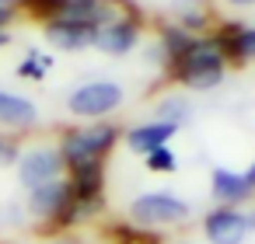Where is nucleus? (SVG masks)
<instances>
[{"label":"nucleus","instance_id":"obj_8","mask_svg":"<svg viewBox=\"0 0 255 244\" xmlns=\"http://www.w3.org/2000/svg\"><path fill=\"white\" fill-rule=\"evenodd\" d=\"M70 202H74V185H70L67 178L25 192V209H28V216H35V220H56V223H63Z\"/></svg>","mask_w":255,"mask_h":244},{"label":"nucleus","instance_id":"obj_18","mask_svg":"<svg viewBox=\"0 0 255 244\" xmlns=\"http://www.w3.org/2000/svg\"><path fill=\"white\" fill-rule=\"evenodd\" d=\"M49 67H53V60H49V56H42L39 49H32V53H28V60L18 67V74H21V77H35V81H39V77H46V70H49Z\"/></svg>","mask_w":255,"mask_h":244},{"label":"nucleus","instance_id":"obj_10","mask_svg":"<svg viewBox=\"0 0 255 244\" xmlns=\"http://www.w3.org/2000/svg\"><path fill=\"white\" fill-rule=\"evenodd\" d=\"M35 126H39V105L28 94L0 87V129L25 133V129H35Z\"/></svg>","mask_w":255,"mask_h":244},{"label":"nucleus","instance_id":"obj_29","mask_svg":"<svg viewBox=\"0 0 255 244\" xmlns=\"http://www.w3.org/2000/svg\"><path fill=\"white\" fill-rule=\"evenodd\" d=\"M105 4H119V0H105Z\"/></svg>","mask_w":255,"mask_h":244},{"label":"nucleus","instance_id":"obj_7","mask_svg":"<svg viewBox=\"0 0 255 244\" xmlns=\"http://www.w3.org/2000/svg\"><path fill=\"white\" fill-rule=\"evenodd\" d=\"M252 220L248 213H241L238 206H217L206 213L203 220V237L206 244H245L252 234Z\"/></svg>","mask_w":255,"mask_h":244},{"label":"nucleus","instance_id":"obj_13","mask_svg":"<svg viewBox=\"0 0 255 244\" xmlns=\"http://www.w3.org/2000/svg\"><path fill=\"white\" fill-rule=\"evenodd\" d=\"M217 42H220L224 56L234 60V63H248V60H255V28H252V25L231 21V25H224V28L217 32Z\"/></svg>","mask_w":255,"mask_h":244},{"label":"nucleus","instance_id":"obj_9","mask_svg":"<svg viewBox=\"0 0 255 244\" xmlns=\"http://www.w3.org/2000/svg\"><path fill=\"white\" fill-rule=\"evenodd\" d=\"M136 46H140V21L136 18H126V14L112 18L95 35V49H102L105 56H116V60L119 56H129Z\"/></svg>","mask_w":255,"mask_h":244},{"label":"nucleus","instance_id":"obj_24","mask_svg":"<svg viewBox=\"0 0 255 244\" xmlns=\"http://www.w3.org/2000/svg\"><path fill=\"white\" fill-rule=\"evenodd\" d=\"M53 244H81V241H70V237H60V241H53Z\"/></svg>","mask_w":255,"mask_h":244},{"label":"nucleus","instance_id":"obj_17","mask_svg":"<svg viewBox=\"0 0 255 244\" xmlns=\"http://www.w3.org/2000/svg\"><path fill=\"white\" fill-rule=\"evenodd\" d=\"M28 220V209L25 202L18 199H7V202H0V230H21Z\"/></svg>","mask_w":255,"mask_h":244},{"label":"nucleus","instance_id":"obj_27","mask_svg":"<svg viewBox=\"0 0 255 244\" xmlns=\"http://www.w3.org/2000/svg\"><path fill=\"white\" fill-rule=\"evenodd\" d=\"M171 244H196V241H171Z\"/></svg>","mask_w":255,"mask_h":244},{"label":"nucleus","instance_id":"obj_11","mask_svg":"<svg viewBox=\"0 0 255 244\" xmlns=\"http://www.w3.org/2000/svg\"><path fill=\"white\" fill-rule=\"evenodd\" d=\"M98 25H81V21H46V39L60 53H84L95 46Z\"/></svg>","mask_w":255,"mask_h":244},{"label":"nucleus","instance_id":"obj_19","mask_svg":"<svg viewBox=\"0 0 255 244\" xmlns=\"http://www.w3.org/2000/svg\"><path fill=\"white\" fill-rule=\"evenodd\" d=\"M178 167V157L168 150V147H161V150H154L150 157H147V171H157V174H168V171H175Z\"/></svg>","mask_w":255,"mask_h":244},{"label":"nucleus","instance_id":"obj_2","mask_svg":"<svg viewBox=\"0 0 255 244\" xmlns=\"http://www.w3.org/2000/svg\"><path fill=\"white\" fill-rule=\"evenodd\" d=\"M126 216L133 227H143V230H171V227H185L192 220V206H189V199H182L171 188H150L129 202Z\"/></svg>","mask_w":255,"mask_h":244},{"label":"nucleus","instance_id":"obj_23","mask_svg":"<svg viewBox=\"0 0 255 244\" xmlns=\"http://www.w3.org/2000/svg\"><path fill=\"white\" fill-rule=\"evenodd\" d=\"M245 178H248V185H252V192H255V164H252V167L245 171Z\"/></svg>","mask_w":255,"mask_h":244},{"label":"nucleus","instance_id":"obj_3","mask_svg":"<svg viewBox=\"0 0 255 244\" xmlns=\"http://www.w3.org/2000/svg\"><path fill=\"white\" fill-rule=\"evenodd\" d=\"M126 101V91L119 81H109V77H98V81H84L77 84L70 94H67V112L74 119H84V122H102L109 115H116Z\"/></svg>","mask_w":255,"mask_h":244},{"label":"nucleus","instance_id":"obj_20","mask_svg":"<svg viewBox=\"0 0 255 244\" xmlns=\"http://www.w3.org/2000/svg\"><path fill=\"white\" fill-rule=\"evenodd\" d=\"M18 154H21V147H18L11 136H0V167L14 164V161H18Z\"/></svg>","mask_w":255,"mask_h":244},{"label":"nucleus","instance_id":"obj_4","mask_svg":"<svg viewBox=\"0 0 255 244\" xmlns=\"http://www.w3.org/2000/svg\"><path fill=\"white\" fill-rule=\"evenodd\" d=\"M116 140H119V129H116V126H109V122H91V126L70 129V133L60 140V154H63L67 167L77 171V167L102 164V157L116 147Z\"/></svg>","mask_w":255,"mask_h":244},{"label":"nucleus","instance_id":"obj_14","mask_svg":"<svg viewBox=\"0 0 255 244\" xmlns=\"http://www.w3.org/2000/svg\"><path fill=\"white\" fill-rule=\"evenodd\" d=\"M210 192H213V199H220V206H238L252 195V185L245 174H238L231 167H217L210 178Z\"/></svg>","mask_w":255,"mask_h":244},{"label":"nucleus","instance_id":"obj_22","mask_svg":"<svg viewBox=\"0 0 255 244\" xmlns=\"http://www.w3.org/2000/svg\"><path fill=\"white\" fill-rule=\"evenodd\" d=\"M224 4L234 11H248V7H255V0H224Z\"/></svg>","mask_w":255,"mask_h":244},{"label":"nucleus","instance_id":"obj_28","mask_svg":"<svg viewBox=\"0 0 255 244\" xmlns=\"http://www.w3.org/2000/svg\"><path fill=\"white\" fill-rule=\"evenodd\" d=\"M248 220H252V227H255V209H252V213H248Z\"/></svg>","mask_w":255,"mask_h":244},{"label":"nucleus","instance_id":"obj_26","mask_svg":"<svg viewBox=\"0 0 255 244\" xmlns=\"http://www.w3.org/2000/svg\"><path fill=\"white\" fill-rule=\"evenodd\" d=\"M185 4H192V7H199V4H206V0H185Z\"/></svg>","mask_w":255,"mask_h":244},{"label":"nucleus","instance_id":"obj_12","mask_svg":"<svg viewBox=\"0 0 255 244\" xmlns=\"http://www.w3.org/2000/svg\"><path fill=\"white\" fill-rule=\"evenodd\" d=\"M178 129L175 126H168V122H157V119H150V122H140V126H133V129H126V147L133 150V154H140V157H150L154 150H161V147H168V140L175 136Z\"/></svg>","mask_w":255,"mask_h":244},{"label":"nucleus","instance_id":"obj_5","mask_svg":"<svg viewBox=\"0 0 255 244\" xmlns=\"http://www.w3.org/2000/svg\"><path fill=\"white\" fill-rule=\"evenodd\" d=\"M14 167H18L21 188H39V185L67 178V161H63L60 147H53V143H39V147L21 150L18 161H14Z\"/></svg>","mask_w":255,"mask_h":244},{"label":"nucleus","instance_id":"obj_16","mask_svg":"<svg viewBox=\"0 0 255 244\" xmlns=\"http://www.w3.org/2000/svg\"><path fill=\"white\" fill-rule=\"evenodd\" d=\"M189 42H192V32H185L182 25H164V28H161V49H164V56H168V67L189 49Z\"/></svg>","mask_w":255,"mask_h":244},{"label":"nucleus","instance_id":"obj_1","mask_svg":"<svg viewBox=\"0 0 255 244\" xmlns=\"http://www.w3.org/2000/svg\"><path fill=\"white\" fill-rule=\"evenodd\" d=\"M224 70H227V56H224L217 35H192L189 49L171 63V77L182 81L189 91H199V94L220 87Z\"/></svg>","mask_w":255,"mask_h":244},{"label":"nucleus","instance_id":"obj_15","mask_svg":"<svg viewBox=\"0 0 255 244\" xmlns=\"http://www.w3.org/2000/svg\"><path fill=\"white\" fill-rule=\"evenodd\" d=\"M154 119L175 126V129L189 126V122H192V101H189V94H164V98H157Z\"/></svg>","mask_w":255,"mask_h":244},{"label":"nucleus","instance_id":"obj_25","mask_svg":"<svg viewBox=\"0 0 255 244\" xmlns=\"http://www.w3.org/2000/svg\"><path fill=\"white\" fill-rule=\"evenodd\" d=\"M7 46V32H0V49H4Z\"/></svg>","mask_w":255,"mask_h":244},{"label":"nucleus","instance_id":"obj_21","mask_svg":"<svg viewBox=\"0 0 255 244\" xmlns=\"http://www.w3.org/2000/svg\"><path fill=\"white\" fill-rule=\"evenodd\" d=\"M11 21H14V7H4V4H0V32H7Z\"/></svg>","mask_w":255,"mask_h":244},{"label":"nucleus","instance_id":"obj_6","mask_svg":"<svg viewBox=\"0 0 255 244\" xmlns=\"http://www.w3.org/2000/svg\"><path fill=\"white\" fill-rule=\"evenodd\" d=\"M32 7L46 21H81V25H98V28L119 18V7L105 4V0H32Z\"/></svg>","mask_w":255,"mask_h":244}]
</instances>
